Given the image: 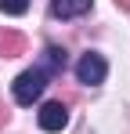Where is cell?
Returning <instances> with one entry per match:
<instances>
[{
  "label": "cell",
  "instance_id": "6da1fadb",
  "mask_svg": "<svg viewBox=\"0 0 130 134\" xmlns=\"http://www.w3.org/2000/svg\"><path fill=\"white\" fill-rule=\"evenodd\" d=\"M47 80H51V76H47L40 65H36V69H29V72H22L18 80H15V102H18V105H33V102L43 94Z\"/></svg>",
  "mask_w": 130,
  "mask_h": 134
},
{
  "label": "cell",
  "instance_id": "7a4b0ae2",
  "mask_svg": "<svg viewBox=\"0 0 130 134\" xmlns=\"http://www.w3.org/2000/svg\"><path fill=\"white\" fill-rule=\"evenodd\" d=\"M76 76H80V83H101L108 76V62L98 54V51H87L83 58L76 62Z\"/></svg>",
  "mask_w": 130,
  "mask_h": 134
},
{
  "label": "cell",
  "instance_id": "3957f363",
  "mask_svg": "<svg viewBox=\"0 0 130 134\" xmlns=\"http://www.w3.org/2000/svg\"><path fill=\"white\" fill-rule=\"evenodd\" d=\"M65 123H69V109H65V102H47L40 109V127L51 134L65 131Z\"/></svg>",
  "mask_w": 130,
  "mask_h": 134
},
{
  "label": "cell",
  "instance_id": "277c9868",
  "mask_svg": "<svg viewBox=\"0 0 130 134\" xmlns=\"http://www.w3.org/2000/svg\"><path fill=\"white\" fill-rule=\"evenodd\" d=\"M25 36H22L18 29H7V25H0V54L4 58H18V54H25Z\"/></svg>",
  "mask_w": 130,
  "mask_h": 134
},
{
  "label": "cell",
  "instance_id": "5b68a950",
  "mask_svg": "<svg viewBox=\"0 0 130 134\" xmlns=\"http://www.w3.org/2000/svg\"><path fill=\"white\" fill-rule=\"evenodd\" d=\"M90 4L94 0H51V11H54V18H80L90 11Z\"/></svg>",
  "mask_w": 130,
  "mask_h": 134
},
{
  "label": "cell",
  "instance_id": "8992f818",
  "mask_svg": "<svg viewBox=\"0 0 130 134\" xmlns=\"http://www.w3.org/2000/svg\"><path fill=\"white\" fill-rule=\"evenodd\" d=\"M65 62H69V58H65V51L51 44V47H47V54H43V65H40V69L47 72V76H51L54 69H65Z\"/></svg>",
  "mask_w": 130,
  "mask_h": 134
},
{
  "label": "cell",
  "instance_id": "52a82bcc",
  "mask_svg": "<svg viewBox=\"0 0 130 134\" xmlns=\"http://www.w3.org/2000/svg\"><path fill=\"white\" fill-rule=\"evenodd\" d=\"M0 11L4 15H25L29 11V0H0Z\"/></svg>",
  "mask_w": 130,
  "mask_h": 134
},
{
  "label": "cell",
  "instance_id": "ba28073f",
  "mask_svg": "<svg viewBox=\"0 0 130 134\" xmlns=\"http://www.w3.org/2000/svg\"><path fill=\"white\" fill-rule=\"evenodd\" d=\"M7 120H11V112H7V105H0V127H4Z\"/></svg>",
  "mask_w": 130,
  "mask_h": 134
},
{
  "label": "cell",
  "instance_id": "9c48e42d",
  "mask_svg": "<svg viewBox=\"0 0 130 134\" xmlns=\"http://www.w3.org/2000/svg\"><path fill=\"white\" fill-rule=\"evenodd\" d=\"M116 4H119V7H127V11H130V0H116Z\"/></svg>",
  "mask_w": 130,
  "mask_h": 134
}]
</instances>
